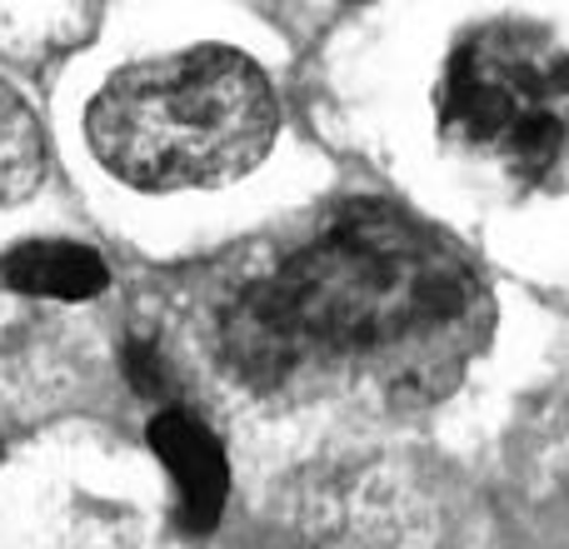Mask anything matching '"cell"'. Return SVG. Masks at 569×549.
<instances>
[{
	"label": "cell",
	"mask_w": 569,
	"mask_h": 549,
	"mask_svg": "<svg viewBox=\"0 0 569 549\" xmlns=\"http://www.w3.org/2000/svg\"><path fill=\"white\" fill-rule=\"evenodd\" d=\"M280 100L230 46L146 56L116 70L86 110L96 160L130 190L226 186L270 156Z\"/></svg>",
	"instance_id": "6da1fadb"
},
{
	"label": "cell",
	"mask_w": 569,
	"mask_h": 549,
	"mask_svg": "<svg viewBox=\"0 0 569 549\" xmlns=\"http://www.w3.org/2000/svg\"><path fill=\"white\" fill-rule=\"evenodd\" d=\"M280 305L310 350H410L400 385L420 380V360L440 375L435 340L470 315L475 285L410 220L350 216L310 250L270 274Z\"/></svg>",
	"instance_id": "7a4b0ae2"
},
{
	"label": "cell",
	"mask_w": 569,
	"mask_h": 549,
	"mask_svg": "<svg viewBox=\"0 0 569 549\" xmlns=\"http://www.w3.org/2000/svg\"><path fill=\"white\" fill-rule=\"evenodd\" d=\"M440 126L515 180H550L569 156V50L535 26L465 36L445 66Z\"/></svg>",
	"instance_id": "3957f363"
},
{
	"label": "cell",
	"mask_w": 569,
	"mask_h": 549,
	"mask_svg": "<svg viewBox=\"0 0 569 549\" xmlns=\"http://www.w3.org/2000/svg\"><path fill=\"white\" fill-rule=\"evenodd\" d=\"M500 500L535 545L569 549V380L515 415L500 450Z\"/></svg>",
	"instance_id": "277c9868"
},
{
	"label": "cell",
	"mask_w": 569,
	"mask_h": 549,
	"mask_svg": "<svg viewBox=\"0 0 569 549\" xmlns=\"http://www.w3.org/2000/svg\"><path fill=\"white\" fill-rule=\"evenodd\" d=\"M156 460L166 465L170 485H176V510L190 535H206L220 525L230 500V460L220 435L210 430L200 415L180 410V405H160L156 420L146 430Z\"/></svg>",
	"instance_id": "5b68a950"
},
{
	"label": "cell",
	"mask_w": 569,
	"mask_h": 549,
	"mask_svg": "<svg viewBox=\"0 0 569 549\" xmlns=\"http://www.w3.org/2000/svg\"><path fill=\"white\" fill-rule=\"evenodd\" d=\"M220 355H226L230 375L246 380L250 390H276L305 365L310 345L295 330L276 285L260 280L246 295H236V305L220 320Z\"/></svg>",
	"instance_id": "8992f818"
},
{
	"label": "cell",
	"mask_w": 569,
	"mask_h": 549,
	"mask_svg": "<svg viewBox=\"0 0 569 549\" xmlns=\"http://www.w3.org/2000/svg\"><path fill=\"white\" fill-rule=\"evenodd\" d=\"M10 290L30 295V300H96L110 285V270L100 260V250L76 246V240H26L0 260Z\"/></svg>",
	"instance_id": "52a82bcc"
},
{
	"label": "cell",
	"mask_w": 569,
	"mask_h": 549,
	"mask_svg": "<svg viewBox=\"0 0 569 549\" xmlns=\"http://www.w3.org/2000/svg\"><path fill=\"white\" fill-rule=\"evenodd\" d=\"M100 30L96 6H0V56L20 66H50Z\"/></svg>",
	"instance_id": "ba28073f"
},
{
	"label": "cell",
	"mask_w": 569,
	"mask_h": 549,
	"mask_svg": "<svg viewBox=\"0 0 569 549\" xmlns=\"http://www.w3.org/2000/svg\"><path fill=\"white\" fill-rule=\"evenodd\" d=\"M46 176V126L20 100L16 86L0 80V206H16Z\"/></svg>",
	"instance_id": "9c48e42d"
},
{
	"label": "cell",
	"mask_w": 569,
	"mask_h": 549,
	"mask_svg": "<svg viewBox=\"0 0 569 549\" xmlns=\"http://www.w3.org/2000/svg\"><path fill=\"white\" fill-rule=\"evenodd\" d=\"M120 365H126L130 385H136L140 395H150V400H160V395L170 390V370H166V355H160V345L130 340L126 355H120Z\"/></svg>",
	"instance_id": "30bf717a"
}]
</instances>
